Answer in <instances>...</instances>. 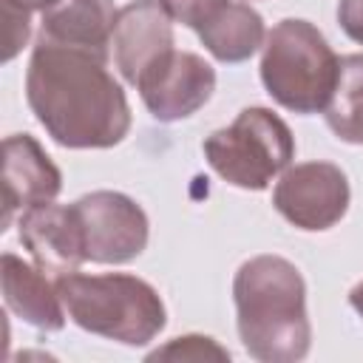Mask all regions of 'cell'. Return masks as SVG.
I'll use <instances>...</instances> for the list:
<instances>
[{
    "instance_id": "obj_13",
    "label": "cell",
    "mask_w": 363,
    "mask_h": 363,
    "mask_svg": "<svg viewBox=\"0 0 363 363\" xmlns=\"http://www.w3.org/2000/svg\"><path fill=\"white\" fill-rule=\"evenodd\" d=\"M40 37L108 60L116 9L113 0H57L43 11Z\"/></svg>"
},
{
    "instance_id": "obj_14",
    "label": "cell",
    "mask_w": 363,
    "mask_h": 363,
    "mask_svg": "<svg viewBox=\"0 0 363 363\" xmlns=\"http://www.w3.org/2000/svg\"><path fill=\"white\" fill-rule=\"evenodd\" d=\"M196 34L218 62H244L267 40L261 14L247 3H227Z\"/></svg>"
},
{
    "instance_id": "obj_7",
    "label": "cell",
    "mask_w": 363,
    "mask_h": 363,
    "mask_svg": "<svg viewBox=\"0 0 363 363\" xmlns=\"http://www.w3.org/2000/svg\"><path fill=\"white\" fill-rule=\"evenodd\" d=\"M272 204L298 230H329L349 210L346 173L332 162H303L286 167L272 190Z\"/></svg>"
},
{
    "instance_id": "obj_8",
    "label": "cell",
    "mask_w": 363,
    "mask_h": 363,
    "mask_svg": "<svg viewBox=\"0 0 363 363\" xmlns=\"http://www.w3.org/2000/svg\"><path fill=\"white\" fill-rule=\"evenodd\" d=\"M136 91L153 119L179 122L213 96L216 71L193 51H173L139 79Z\"/></svg>"
},
{
    "instance_id": "obj_19",
    "label": "cell",
    "mask_w": 363,
    "mask_h": 363,
    "mask_svg": "<svg viewBox=\"0 0 363 363\" xmlns=\"http://www.w3.org/2000/svg\"><path fill=\"white\" fill-rule=\"evenodd\" d=\"M337 23L354 43H363V0H340Z\"/></svg>"
},
{
    "instance_id": "obj_1",
    "label": "cell",
    "mask_w": 363,
    "mask_h": 363,
    "mask_svg": "<svg viewBox=\"0 0 363 363\" xmlns=\"http://www.w3.org/2000/svg\"><path fill=\"white\" fill-rule=\"evenodd\" d=\"M26 99L62 147H113L130 130V108L108 60L82 48L40 37L26 71Z\"/></svg>"
},
{
    "instance_id": "obj_5",
    "label": "cell",
    "mask_w": 363,
    "mask_h": 363,
    "mask_svg": "<svg viewBox=\"0 0 363 363\" xmlns=\"http://www.w3.org/2000/svg\"><path fill=\"white\" fill-rule=\"evenodd\" d=\"M207 164L233 187L264 190L295 156L286 122L267 108H244L230 128L204 139Z\"/></svg>"
},
{
    "instance_id": "obj_21",
    "label": "cell",
    "mask_w": 363,
    "mask_h": 363,
    "mask_svg": "<svg viewBox=\"0 0 363 363\" xmlns=\"http://www.w3.org/2000/svg\"><path fill=\"white\" fill-rule=\"evenodd\" d=\"M11 3H17V6H23V9H28V11H45V9L54 6L57 0H11Z\"/></svg>"
},
{
    "instance_id": "obj_15",
    "label": "cell",
    "mask_w": 363,
    "mask_h": 363,
    "mask_svg": "<svg viewBox=\"0 0 363 363\" xmlns=\"http://www.w3.org/2000/svg\"><path fill=\"white\" fill-rule=\"evenodd\" d=\"M329 130L349 145H363V54L340 57L335 91L323 108Z\"/></svg>"
},
{
    "instance_id": "obj_10",
    "label": "cell",
    "mask_w": 363,
    "mask_h": 363,
    "mask_svg": "<svg viewBox=\"0 0 363 363\" xmlns=\"http://www.w3.org/2000/svg\"><path fill=\"white\" fill-rule=\"evenodd\" d=\"M20 241L43 272L68 275L77 272L85 255V235L74 204L62 207L54 201H43L20 213Z\"/></svg>"
},
{
    "instance_id": "obj_2",
    "label": "cell",
    "mask_w": 363,
    "mask_h": 363,
    "mask_svg": "<svg viewBox=\"0 0 363 363\" xmlns=\"http://www.w3.org/2000/svg\"><path fill=\"white\" fill-rule=\"evenodd\" d=\"M235 323L244 349L261 363H295L306 357L312 326L306 284L298 267L281 255L244 261L233 281Z\"/></svg>"
},
{
    "instance_id": "obj_9",
    "label": "cell",
    "mask_w": 363,
    "mask_h": 363,
    "mask_svg": "<svg viewBox=\"0 0 363 363\" xmlns=\"http://www.w3.org/2000/svg\"><path fill=\"white\" fill-rule=\"evenodd\" d=\"M113 60L125 82L133 88L139 79L159 65L167 54H173V17L167 14L162 0H133L116 11L113 37H111Z\"/></svg>"
},
{
    "instance_id": "obj_4",
    "label": "cell",
    "mask_w": 363,
    "mask_h": 363,
    "mask_svg": "<svg viewBox=\"0 0 363 363\" xmlns=\"http://www.w3.org/2000/svg\"><path fill=\"white\" fill-rule=\"evenodd\" d=\"M340 60L326 37L309 23L286 17L272 26L261 54V82L267 94L292 113H318L326 108Z\"/></svg>"
},
{
    "instance_id": "obj_17",
    "label": "cell",
    "mask_w": 363,
    "mask_h": 363,
    "mask_svg": "<svg viewBox=\"0 0 363 363\" xmlns=\"http://www.w3.org/2000/svg\"><path fill=\"white\" fill-rule=\"evenodd\" d=\"M3 6V62L14 60L20 54V48L28 43L31 37V23H28V9L11 3V0H0Z\"/></svg>"
},
{
    "instance_id": "obj_20",
    "label": "cell",
    "mask_w": 363,
    "mask_h": 363,
    "mask_svg": "<svg viewBox=\"0 0 363 363\" xmlns=\"http://www.w3.org/2000/svg\"><path fill=\"white\" fill-rule=\"evenodd\" d=\"M349 303H352V309L363 318V281L352 286V292H349Z\"/></svg>"
},
{
    "instance_id": "obj_3",
    "label": "cell",
    "mask_w": 363,
    "mask_h": 363,
    "mask_svg": "<svg viewBox=\"0 0 363 363\" xmlns=\"http://www.w3.org/2000/svg\"><path fill=\"white\" fill-rule=\"evenodd\" d=\"M54 284L68 318L91 335H102L125 346H145L167 323L159 292L136 275L68 272Z\"/></svg>"
},
{
    "instance_id": "obj_18",
    "label": "cell",
    "mask_w": 363,
    "mask_h": 363,
    "mask_svg": "<svg viewBox=\"0 0 363 363\" xmlns=\"http://www.w3.org/2000/svg\"><path fill=\"white\" fill-rule=\"evenodd\" d=\"M162 3H164L167 14H170L176 23H182V26L199 31V28H204L230 0H162Z\"/></svg>"
},
{
    "instance_id": "obj_11",
    "label": "cell",
    "mask_w": 363,
    "mask_h": 363,
    "mask_svg": "<svg viewBox=\"0 0 363 363\" xmlns=\"http://www.w3.org/2000/svg\"><path fill=\"white\" fill-rule=\"evenodd\" d=\"M60 190L62 176L34 136L14 133L3 142V233L11 227L17 213L54 201Z\"/></svg>"
},
{
    "instance_id": "obj_12",
    "label": "cell",
    "mask_w": 363,
    "mask_h": 363,
    "mask_svg": "<svg viewBox=\"0 0 363 363\" xmlns=\"http://www.w3.org/2000/svg\"><path fill=\"white\" fill-rule=\"evenodd\" d=\"M0 281H3V301L6 306L40 332H60L65 326V306L57 292V284L45 278L40 267L26 264L14 252H3L0 261Z\"/></svg>"
},
{
    "instance_id": "obj_6",
    "label": "cell",
    "mask_w": 363,
    "mask_h": 363,
    "mask_svg": "<svg viewBox=\"0 0 363 363\" xmlns=\"http://www.w3.org/2000/svg\"><path fill=\"white\" fill-rule=\"evenodd\" d=\"M85 235V255L94 264H128L147 247V216L125 193L94 190L74 201Z\"/></svg>"
},
{
    "instance_id": "obj_16",
    "label": "cell",
    "mask_w": 363,
    "mask_h": 363,
    "mask_svg": "<svg viewBox=\"0 0 363 363\" xmlns=\"http://www.w3.org/2000/svg\"><path fill=\"white\" fill-rule=\"evenodd\" d=\"M147 360H230V352L224 346H218L213 337L204 335H184V337H173L164 346L153 349L147 354Z\"/></svg>"
}]
</instances>
